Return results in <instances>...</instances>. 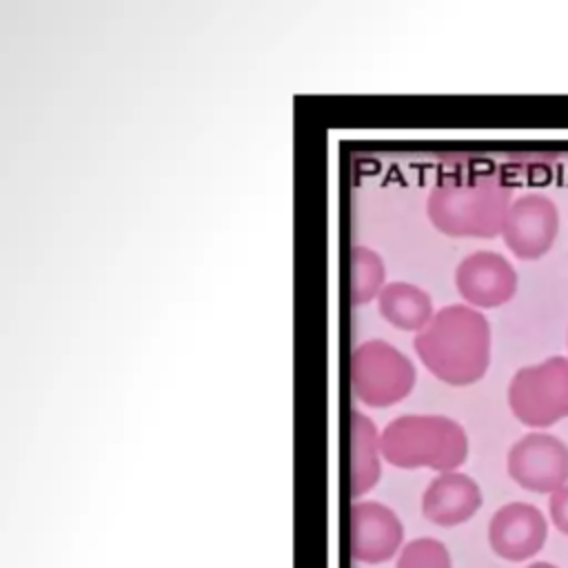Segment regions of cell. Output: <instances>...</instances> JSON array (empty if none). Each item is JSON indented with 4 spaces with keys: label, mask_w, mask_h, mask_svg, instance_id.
<instances>
[{
    "label": "cell",
    "mask_w": 568,
    "mask_h": 568,
    "mask_svg": "<svg viewBox=\"0 0 568 568\" xmlns=\"http://www.w3.org/2000/svg\"><path fill=\"white\" fill-rule=\"evenodd\" d=\"M528 568H557V566H552V564H548V561H537V564H530Z\"/></svg>",
    "instance_id": "obj_17"
},
{
    "label": "cell",
    "mask_w": 568,
    "mask_h": 568,
    "mask_svg": "<svg viewBox=\"0 0 568 568\" xmlns=\"http://www.w3.org/2000/svg\"><path fill=\"white\" fill-rule=\"evenodd\" d=\"M559 231V211L555 202L541 193H528L513 200L501 240L519 260H539L546 255Z\"/></svg>",
    "instance_id": "obj_7"
},
{
    "label": "cell",
    "mask_w": 568,
    "mask_h": 568,
    "mask_svg": "<svg viewBox=\"0 0 568 568\" xmlns=\"http://www.w3.org/2000/svg\"><path fill=\"white\" fill-rule=\"evenodd\" d=\"M379 315L399 331H413L415 335L433 320L430 295L410 282H388L377 297Z\"/></svg>",
    "instance_id": "obj_13"
},
{
    "label": "cell",
    "mask_w": 568,
    "mask_h": 568,
    "mask_svg": "<svg viewBox=\"0 0 568 568\" xmlns=\"http://www.w3.org/2000/svg\"><path fill=\"white\" fill-rule=\"evenodd\" d=\"M508 406L524 426H552L568 417V357L552 355L519 368L508 384Z\"/></svg>",
    "instance_id": "obj_5"
},
{
    "label": "cell",
    "mask_w": 568,
    "mask_h": 568,
    "mask_svg": "<svg viewBox=\"0 0 568 568\" xmlns=\"http://www.w3.org/2000/svg\"><path fill=\"white\" fill-rule=\"evenodd\" d=\"M382 430L362 410L351 413V495L364 497L382 475Z\"/></svg>",
    "instance_id": "obj_12"
},
{
    "label": "cell",
    "mask_w": 568,
    "mask_h": 568,
    "mask_svg": "<svg viewBox=\"0 0 568 568\" xmlns=\"http://www.w3.org/2000/svg\"><path fill=\"white\" fill-rule=\"evenodd\" d=\"M513 204L510 186L497 175H475L437 184L426 202L430 224L450 237L501 235Z\"/></svg>",
    "instance_id": "obj_2"
},
{
    "label": "cell",
    "mask_w": 568,
    "mask_h": 568,
    "mask_svg": "<svg viewBox=\"0 0 568 568\" xmlns=\"http://www.w3.org/2000/svg\"><path fill=\"white\" fill-rule=\"evenodd\" d=\"M351 555L362 564H384L404 548V526L393 508L375 499L351 506Z\"/></svg>",
    "instance_id": "obj_9"
},
{
    "label": "cell",
    "mask_w": 568,
    "mask_h": 568,
    "mask_svg": "<svg viewBox=\"0 0 568 568\" xmlns=\"http://www.w3.org/2000/svg\"><path fill=\"white\" fill-rule=\"evenodd\" d=\"M548 537V524L532 504L510 501L501 506L488 524V541L495 555L508 561L535 557Z\"/></svg>",
    "instance_id": "obj_10"
},
{
    "label": "cell",
    "mask_w": 568,
    "mask_h": 568,
    "mask_svg": "<svg viewBox=\"0 0 568 568\" xmlns=\"http://www.w3.org/2000/svg\"><path fill=\"white\" fill-rule=\"evenodd\" d=\"M517 271L497 251H475L455 268V286L473 308H497L517 293Z\"/></svg>",
    "instance_id": "obj_8"
},
{
    "label": "cell",
    "mask_w": 568,
    "mask_h": 568,
    "mask_svg": "<svg viewBox=\"0 0 568 568\" xmlns=\"http://www.w3.org/2000/svg\"><path fill=\"white\" fill-rule=\"evenodd\" d=\"M490 324L481 311L468 304H448L435 311L413 348L419 362L448 386L479 382L490 366Z\"/></svg>",
    "instance_id": "obj_1"
},
{
    "label": "cell",
    "mask_w": 568,
    "mask_h": 568,
    "mask_svg": "<svg viewBox=\"0 0 568 568\" xmlns=\"http://www.w3.org/2000/svg\"><path fill=\"white\" fill-rule=\"evenodd\" d=\"M481 506V490L470 475L459 470L439 473L422 495V515L435 526H459Z\"/></svg>",
    "instance_id": "obj_11"
},
{
    "label": "cell",
    "mask_w": 568,
    "mask_h": 568,
    "mask_svg": "<svg viewBox=\"0 0 568 568\" xmlns=\"http://www.w3.org/2000/svg\"><path fill=\"white\" fill-rule=\"evenodd\" d=\"M550 519L559 528V532L568 535V486L552 493V497H550Z\"/></svg>",
    "instance_id": "obj_16"
},
{
    "label": "cell",
    "mask_w": 568,
    "mask_h": 568,
    "mask_svg": "<svg viewBox=\"0 0 568 568\" xmlns=\"http://www.w3.org/2000/svg\"><path fill=\"white\" fill-rule=\"evenodd\" d=\"M415 379L413 362L386 339H366L351 355V386L364 406L386 408L406 399Z\"/></svg>",
    "instance_id": "obj_4"
},
{
    "label": "cell",
    "mask_w": 568,
    "mask_h": 568,
    "mask_svg": "<svg viewBox=\"0 0 568 568\" xmlns=\"http://www.w3.org/2000/svg\"><path fill=\"white\" fill-rule=\"evenodd\" d=\"M510 479L530 493H557L568 486V446L548 433H528L508 450Z\"/></svg>",
    "instance_id": "obj_6"
},
{
    "label": "cell",
    "mask_w": 568,
    "mask_h": 568,
    "mask_svg": "<svg viewBox=\"0 0 568 568\" xmlns=\"http://www.w3.org/2000/svg\"><path fill=\"white\" fill-rule=\"evenodd\" d=\"M395 568H453V561L448 548L439 539L419 537L404 544Z\"/></svg>",
    "instance_id": "obj_15"
},
{
    "label": "cell",
    "mask_w": 568,
    "mask_h": 568,
    "mask_svg": "<svg viewBox=\"0 0 568 568\" xmlns=\"http://www.w3.org/2000/svg\"><path fill=\"white\" fill-rule=\"evenodd\" d=\"M382 455L395 468L457 470L468 457V437L446 415H399L382 428Z\"/></svg>",
    "instance_id": "obj_3"
},
{
    "label": "cell",
    "mask_w": 568,
    "mask_h": 568,
    "mask_svg": "<svg viewBox=\"0 0 568 568\" xmlns=\"http://www.w3.org/2000/svg\"><path fill=\"white\" fill-rule=\"evenodd\" d=\"M386 266L377 251L368 246H353L351 251V302L364 306L377 300L386 286Z\"/></svg>",
    "instance_id": "obj_14"
}]
</instances>
